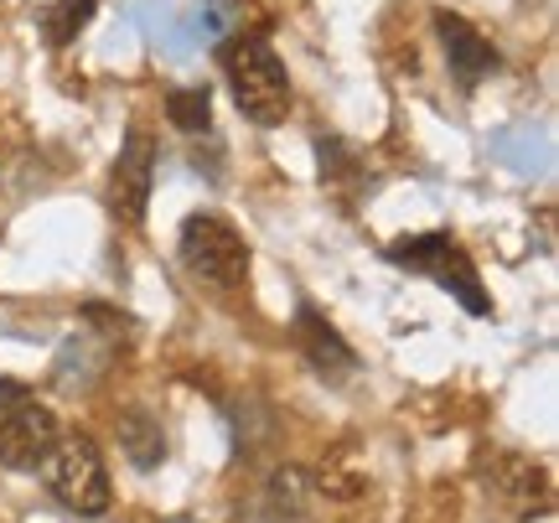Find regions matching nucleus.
I'll return each instance as SVG.
<instances>
[{
    "label": "nucleus",
    "mask_w": 559,
    "mask_h": 523,
    "mask_svg": "<svg viewBox=\"0 0 559 523\" xmlns=\"http://www.w3.org/2000/svg\"><path fill=\"white\" fill-rule=\"evenodd\" d=\"M223 79L234 88V104L249 124H280L290 115V79H285V62L275 58V47L260 32H239L218 47Z\"/></svg>",
    "instance_id": "nucleus-1"
},
{
    "label": "nucleus",
    "mask_w": 559,
    "mask_h": 523,
    "mask_svg": "<svg viewBox=\"0 0 559 523\" xmlns=\"http://www.w3.org/2000/svg\"><path fill=\"white\" fill-rule=\"evenodd\" d=\"M389 264H400L404 275H430V281L440 285V290H451L472 317H492V296L481 290V275L477 264H472V254L461 249L451 234H404V239H394L389 249Z\"/></svg>",
    "instance_id": "nucleus-2"
},
{
    "label": "nucleus",
    "mask_w": 559,
    "mask_h": 523,
    "mask_svg": "<svg viewBox=\"0 0 559 523\" xmlns=\"http://www.w3.org/2000/svg\"><path fill=\"white\" fill-rule=\"evenodd\" d=\"M41 483H47V492H52L68 513H79V519H104V513H109V498H115V492H109L104 451L88 441V436H79V430L58 436V445L47 451Z\"/></svg>",
    "instance_id": "nucleus-3"
},
{
    "label": "nucleus",
    "mask_w": 559,
    "mask_h": 523,
    "mask_svg": "<svg viewBox=\"0 0 559 523\" xmlns=\"http://www.w3.org/2000/svg\"><path fill=\"white\" fill-rule=\"evenodd\" d=\"M177 254L202 285L239 290L249 281V243H243V234L223 213H192L181 223Z\"/></svg>",
    "instance_id": "nucleus-4"
},
{
    "label": "nucleus",
    "mask_w": 559,
    "mask_h": 523,
    "mask_svg": "<svg viewBox=\"0 0 559 523\" xmlns=\"http://www.w3.org/2000/svg\"><path fill=\"white\" fill-rule=\"evenodd\" d=\"M481 483L492 492V503H498L502 513H513L519 523L549 519L555 492H549V472H544L534 456H523V451H492Z\"/></svg>",
    "instance_id": "nucleus-5"
},
{
    "label": "nucleus",
    "mask_w": 559,
    "mask_h": 523,
    "mask_svg": "<svg viewBox=\"0 0 559 523\" xmlns=\"http://www.w3.org/2000/svg\"><path fill=\"white\" fill-rule=\"evenodd\" d=\"M151 187H156V141L130 124L120 156H115V171H109V207L124 228H140L145 223V207H151Z\"/></svg>",
    "instance_id": "nucleus-6"
},
{
    "label": "nucleus",
    "mask_w": 559,
    "mask_h": 523,
    "mask_svg": "<svg viewBox=\"0 0 559 523\" xmlns=\"http://www.w3.org/2000/svg\"><path fill=\"white\" fill-rule=\"evenodd\" d=\"M58 415L37 400H21L5 409L0 420V466L5 472H37L47 462V451L58 445Z\"/></svg>",
    "instance_id": "nucleus-7"
},
{
    "label": "nucleus",
    "mask_w": 559,
    "mask_h": 523,
    "mask_svg": "<svg viewBox=\"0 0 559 523\" xmlns=\"http://www.w3.org/2000/svg\"><path fill=\"white\" fill-rule=\"evenodd\" d=\"M436 32H440V41H445V62H451L456 83L477 88L487 73H498V62H502L498 47L481 37L466 16H456V11H436Z\"/></svg>",
    "instance_id": "nucleus-8"
},
{
    "label": "nucleus",
    "mask_w": 559,
    "mask_h": 523,
    "mask_svg": "<svg viewBox=\"0 0 559 523\" xmlns=\"http://www.w3.org/2000/svg\"><path fill=\"white\" fill-rule=\"evenodd\" d=\"M296 343L317 373H347V368H358V353L347 347V337H342L311 301L296 306Z\"/></svg>",
    "instance_id": "nucleus-9"
},
{
    "label": "nucleus",
    "mask_w": 559,
    "mask_h": 523,
    "mask_svg": "<svg viewBox=\"0 0 559 523\" xmlns=\"http://www.w3.org/2000/svg\"><path fill=\"white\" fill-rule=\"evenodd\" d=\"M311 498H317L311 472L306 466H280L275 477L264 483L260 523H306L311 519Z\"/></svg>",
    "instance_id": "nucleus-10"
},
{
    "label": "nucleus",
    "mask_w": 559,
    "mask_h": 523,
    "mask_svg": "<svg viewBox=\"0 0 559 523\" xmlns=\"http://www.w3.org/2000/svg\"><path fill=\"white\" fill-rule=\"evenodd\" d=\"M120 451L140 472L166 462V430H160V420L151 409H120Z\"/></svg>",
    "instance_id": "nucleus-11"
},
{
    "label": "nucleus",
    "mask_w": 559,
    "mask_h": 523,
    "mask_svg": "<svg viewBox=\"0 0 559 523\" xmlns=\"http://www.w3.org/2000/svg\"><path fill=\"white\" fill-rule=\"evenodd\" d=\"M94 11H99V0H52L47 16H41V41H47V47L79 41V32L94 21Z\"/></svg>",
    "instance_id": "nucleus-12"
},
{
    "label": "nucleus",
    "mask_w": 559,
    "mask_h": 523,
    "mask_svg": "<svg viewBox=\"0 0 559 523\" xmlns=\"http://www.w3.org/2000/svg\"><path fill=\"white\" fill-rule=\"evenodd\" d=\"M166 120L177 124L181 135H202L213 124V94L207 88H171L166 94Z\"/></svg>",
    "instance_id": "nucleus-13"
},
{
    "label": "nucleus",
    "mask_w": 559,
    "mask_h": 523,
    "mask_svg": "<svg viewBox=\"0 0 559 523\" xmlns=\"http://www.w3.org/2000/svg\"><path fill=\"white\" fill-rule=\"evenodd\" d=\"M311 483H317V492H326V498H362V492H368V472L353 466V451L342 445L337 456H326V466H321Z\"/></svg>",
    "instance_id": "nucleus-14"
},
{
    "label": "nucleus",
    "mask_w": 559,
    "mask_h": 523,
    "mask_svg": "<svg viewBox=\"0 0 559 523\" xmlns=\"http://www.w3.org/2000/svg\"><path fill=\"white\" fill-rule=\"evenodd\" d=\"M21 400H26V383H21V379H5V373H0V404L11 409V404H21Z\"/></svg>",
    "instance_id": "nucleus-15"
}]
</instances>
